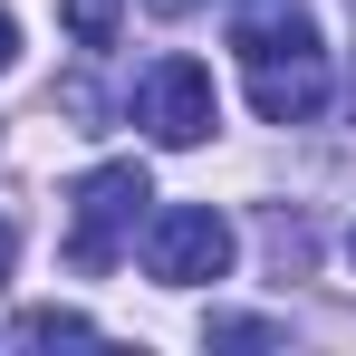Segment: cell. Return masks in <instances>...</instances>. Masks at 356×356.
Listing matches in <instances>:
<instances>
[{
    "mask_svg": "<svg viewBox=\"0 0 356 356\" xmlns=\"http://www.w3.org/2000/svg\"><path fill=\"white\" fill-rule=\"evenodd\" d=\"M145 202H154L145 164H97V174L67 193V260H77V270H116V250L135 241Z\"/></svg>",
    "mask_w": 356,
    "mask_h": 356,
    "instance_id": "1",
    "label": "cell"
},
{
    "mask_svg": "<svg viewBox=\"0 0 356 356\" xmlns=\"http://www.w3.org/2000/svg\"><path fill=\"white\" fill-rule=\"evenodd\" d=\"M10 260H19V232H10V222H0V280H10Z\"/></svg>",
    "mask_w": 356,
    "mask_h": 356,
    "instance_id": "10",
    "label": "cell"
},
{
    "mask_svg": "<svg viewBox=\"0 0 356 356\" xmlns=\"http://www.w3.org/2000/svg\"><path fill=\"white\" fill-rule=\"evenodd\" d=\"M232 222L212 212V202H174V212H154V232H145V270L164 280V289H202V280H222L232 270Z\"/></svg>",
    "mask_w": 356,
    "mask_h": 356,
    "instance_id": "2",
    "label": "cell"
},
{
    "mask_svg": "<svg viewBox=\"0 0 356 356\" xmlns=\"http://www.w3.org/2000/svg\"><path fill=\"white\" fill-rule=\"evenodd\" d=\"M10 337H29V347H87V337H97V318H77V308H29Z\"/></svg>",
    "mask_w": 356,
    "mask_h": 356,
    "instance_id": "6",
    "label": "cell"
},
{
    "mask_svg": "<svg viewBox=\"0 0 356 356\" xmlns=\"http://www.w3.org/2000/svg\"><path fill=\"white\" fill-rule=\"evenodd\" d=\"M241 77L260 125H308L327 106V49H270V58H241Z\"/></svg>",
    "mask_w": 356,
    "mask_h": 356,
    "instance_id": "4",
    "label": "cell"
},
{
    "mask_svg": "<svg viewBox=\"0 0 356 356\" xmlns=\"http://www.w3.org/2000/svg\"><path fill=\"white\" fill-rule=\"evenodd\" d=\"M347 250H356V232H347Z\"/></svg>",
    "mask_w": 356,
    "mask_h": 356,
    "instance_id": "12",
    "label": "cell"
},
{
    "mask_svg": "<svg viewBox=\"0 0 356 356\" xmlns=\"http://www.w3.org/2000/svg\"><path fill=\"white\" fill-rule=\"evenodd\" d=\"M212 347H280L270 318H212Z\"/></svg>",
    "mask_w": 356,
    "mask_h": 356,
    "instance_id": "8",
    "label": "cell"
},
{
    "mask_svg": "<svg viewBox=\"0 0 356 356\" xmlns=\"http://www.w3.org/2000/svg\"><path fill=\"white\" fill-rule=\"evenodd\" d=\"M232 49H241V58L318 49V19H308V0H232Z\"/></svg>",
    "mask_w": 356,
    "mask_h": 356,
    "instance_id": "5",
    "label": "cell"
},
{
    "mask_svg": "<svg viewBox=\"0 0 356 356\" xmlns=\"http://www.w3.org/2000/svg\"><path fill=\"white\" fill-rule=\"evenodd\" d=\"M135 125L154 145H202L222 125V97H212V67L202 58H154L145 87H135Z\"/></svg>",
    "mask_w": 356,
    "mask_h": 356,
    "instance_id": "3",
    "label": "cell"
},
{
    "mask_svg": "<svg viewBox=\"0 0 356 356\" xmlns=\"http://www.w3.org/2000/svg\"><path fill=\"white\" fill-rule=\"evenodd\" d=\"M67 29H77V49H106L116 39V0H67Z\"/></svg>",
    "mask_w": 356,
    "mask_h": 356,
    "instance_id": "7",
    "label": "cell"
},
{
    "mask_svg": "<svg viewBox=\"0 0 356 356\" xmlns=\"http://www.w3.org/2000/svg\"><path fill=\"white\" fill-rule=\"evenodd\" d=\"M154 10H193V0H154Z\"/></svg>",
    "mask_w": 356,
    "mask_h": 356,
    "instance_id": "11",
    "label": "cell"
},
{
    "mask_svg": "<svg viewBox=\"0 0 356 356\" xmlns=\"http://www.w3.org/2000/svg\"><path fill=\"white\" fill-rule=\"evenodd\" d=\"M19 58V19H10V10H0V67Z\"/></svg>",
    "mask_w": 356,
    "mask_h": 356,
    "instance_id": "9",
    "label": "cell"
}]
</instances>
